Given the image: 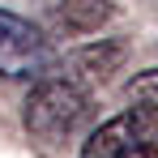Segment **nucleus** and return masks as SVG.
<instances>
[{
    "instance_id": "1",
    "label": "nucleus",
    "mask_w": 158,
    "mask_h": 158,
    "mask_svg": "<svg viewBox=\"0 0 158 158\" xmlns=\"http://www.w3.org/2000/svg\"><path fill=\"white\" fill-rule=\"evenodd\" d=\"M22 120H26V132L39 141H64L90 120V90L64 73H52L30 85Z\"/></svg>"
},
{
    "instance_id": "2",
    "label": "nucleus",
    "mask_w": 158,
    "mask_h": 158,
    "mask_svg": "<svg viewBox=\"0 0 158 158\" xmlns=\"http://www.w3.org/2000/svg\"><path fill=\"white\" fill-rule=\"evenodd\" d=\"M77 158H158V107H124L81 141Z\"/></svg>"
},
{
    "instance_id": "3",
    "label": "nucleus",
    "mask_w": 158,
    "mask_h": 158,
    "mask_svg": "<svg viewBox=\"0 0 158 158\" xmlns=\"http://www.w3.org/2000/svg\"><path fill=\"white\" fill-rule=\"evenodd\" d=\"M56 73V47L30 17L0 9V77L43 81Z\"/></svg>"
},
{
    "instance_id": "4",
    "label": "nucleus",
    "mask_w": 158,
    "mask_h": 158,
    "mask_svg": "<svg viewBox=\"0 0 158 158\" xmlns=\"http://www.w3.org/2000/svg\"><path fill=\"white\" fill-rule=\"evenodd\" d=\"M124 56H128V47L120 39H94V43H85V47H77L69 56V73L64 77L81 81V85L85 81H107L111 73H120Z\"/></svg>"
},
{
    "instance_id": "5",
    "label": "nucleus",
    "mask_w": 158,
    "mask_h": 158,
    "mask_svg": "<svg viewBox=\"0 0 158 158\" xmlns=\"http://www.w3.org/2000/svg\"><path fill=\"white\" fill-rule=\"evenodd\" d=\"M107 17H111L107 0H56L52 4V22L64 34H94Z\"/></svg>"
},
{
    "instance_id": "6",
    "label": "nucleus",
    "mask_w": 158,
    "mask_h": 158,
    "mask_svg": "<svg viewBox=\"0 0 158 158\" xmlns=\"http://www.w3.org/2000/svg\"><path fill=\"white\" fill-rule=\"evenodd\" d=\"M128 98L132 103H145V107H158V69H141L128 77Z\"/></svg>"
}]
</instances>
